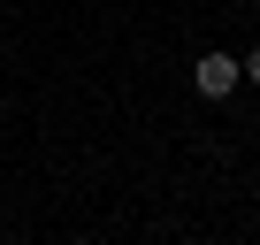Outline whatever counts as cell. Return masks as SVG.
Wrapping results in <instances>:
<instances>
[{
	"label": "cell",
	"mask_w": 260,
	"mask_h": 245,
	"mask_svg": "<svg viewBox=\"0 0 260 245\" xmlns=\"http://www.w3.org/2000/svg\"><path fill=\"white\" fill-rule=\"evenodd\" d=\"M237 84H245V62H237V54H199V62H191V92H199V100H230Z\"/></svg>",
	"instance_id": "cell-1"
},
{
	"label": "cell",
	"mask_w": 260,
	"mask_h": 245,
	"mask_svg": "<svg viewBox=\"0 0 260 245\" xmlns=\"http://www.w3.org/2000/svg\"><path fill=\"white\" fill-rule=\"evenodd\" d=\"M245 77H252V84H260V46H252V54H245Z\"/></svg>",
	"instance_id": "cell-2"
}]
</instances>
